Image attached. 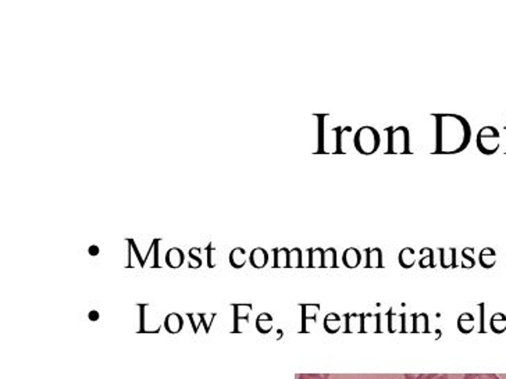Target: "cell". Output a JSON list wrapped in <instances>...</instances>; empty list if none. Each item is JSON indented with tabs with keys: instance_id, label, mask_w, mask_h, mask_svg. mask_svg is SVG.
Returning <instances> with one entry per match:
<instances>
[{
	"instance_id": "obj_18",
	"label": "cell",
	"mask_w": 506,
	"mask_h": 379,
	"mask_svg": "<svg viewBox=\"0 0 506 379\" xmlns=\"http://www.w3.org/2000/svg\"><path fill=\"white\" fill-rule=\"evenodd\" d=\"M289 250L285 247L274 249V268H288Z\"/></svg>"
},
{
	"instance_id": "obj_35",
	"label": "cell",
	"mask_w": 506,
	"mask_h": 379,
	"mask_svg": "<svg viewBox=\"0 0 506 379\" xmlns=\"http://www.w3.org/2000/svg\"><path fill=\"white\" fill-rule=\"evenodd\" d=\"M89 320H91V321H98V320H99V312H98V311H95V310H92V311L89 312Z\"/></svg>"
},
{
	"instance_id": "obj_27",
	"label": "cell",
	"mask_w": 506,
	"mask_h": 379,
	"mask_svg": "<svg viewBox=\"0 0 506 379\" xmlns=\"http://www.w3.org/2000/svg\"><path fill=\"white\" fill-rule=\"evenodd\" d=\"M463 379H499L495 374H466Z\"/></svg>"
},
{
	"instance_id": "obj_32",
	"label": "cell",
	"mask_w": 506,
	"mask_h": 379,
	"mask_svg": "<svg viewBox=\"0 0 506 379\" xmlns=\"http://www.w3.org/2000/svg\"><path fill=\"white\" fill-rule=\"evenodd\" d=\"M160 243V239H155L153 240V244H155V247H153V259H155V264H153V267L155 268H157L159 267V244Z\"/></svg>"
},
{
	"instance_id": "obj_20",
	"label": "cell",
	"mask_w": 506,
	"mask_h": 379,
	"mask_svg": "<svg viewBox=\"0 0 506 379\" xmlns=\"http://www.w3.org/2000/svg\"><path fill=\"white\" fill-rule=\"evenodd\" d=\"M415 250L412 247H405L399 253V264L404 268H410L415 266Z\"/></svg>"
},
{
	"instance_id": "obj_1",
	"label": "cell",
	"mask_w": 506,
	"mask_h": 379,
	"mask_svg": "<svg viewBox=\"0 0 506 379\" xmlns=\"http://www.w3.org/2000/svg\"><path fill=\"white\" fill-rule=\"evenodd\" d=\"M435 119V154H458L463 152L472 141V126L469 121L454 113H432Z\"/></svg>"
},
{
	"instance_id": "obj_2",
	"label": "cell",
	"mask_w": 506,
	"mask_h": 379,
	"mask_svg": "<svg viewBox=\"0 0 506 379\" xmlns=\"http://www.w3.org/2000/svg\"><path fill=\"white\" fill-rule=\"evenodd\" d=\"M380 145H382V137L373 126H362L353 137L355 149L364 156L374 154L380 149Z\"/></svg>"
},
{
	"instance_id": "obj_19",
	"label": "cell",
	"mask_w": 506,
	"mask_h": 379,
	"mask_svg": "<svg viewBox=\"0 0 506 379\" xmlns=\"http://www.w3.org/2000/svg\"><path fill=\"white\" fill-rule=\"evenodd\" d=\"M413 321H415L413 332H416V334H419V332L428 334L430 332L427 314H413Z\"/></svg>"
},
{
	"instance_id": "obj_12",
	"label": "cell",
	"mask_w": 506,
	"mask_h": 379,
	"mask_svg": "<svg viewBox=\"0 0 506 379\" xmlns=\"http://www.w3.org/2000/svg\"><path fill=\"white\" fill-rule=\"evenodd\" d=\"M342 262L346 266V268H356L360 262H362V255L360 251L355 247H349L344 251V256H342Z\"/></svg>"
},
{
	"instance_id": "obj_9",
	"label": "cell",
	"mask_w": 506,
	"mask_h": 379,
	"mask_svg": "<svg viewBox=\"0 0 506 379\" xmlns=\"http://www.w3.org/2000/svg\"><path fill=\"white\" fill-rule=\"evenodd\" d=\"M250 264L255 268H263L266 267L267 262H269V253L262 249V247H256L250 251V257H249Z\"/></svg>"
},
{
	"instance_id": "obj_4",
	"label": "cell",
	"mask_w": 506,
	"mask_h": 379,
	"mask_svg": "<svg viewBox=\"0 0 506 379\" xmlns=\"http://www.w3.org/2000/svg\"><path fill=\"white\" fill-rule=\"evenodd\" d=\"M499 139H500V134L499 131L495 128V126H483V128L477 133L476 137V145L477 149L485 154V156H492L499 150Z\"/></svg>"
},
{
	"instance_id": "obj_31",
	"label": "cell",
	"mask_w": 506,
	"mask_h": 379,
	"mask_svg": "<svg viewBox=\"0 0 506 379\" xmlns=\"http://www.w3.org/2000/svg\"><path fill=\"white\" fill-rule=\"evenodd\" d=\"M435 374H405V379H432Z\"/></svg>"
},
{
	"instance_id": "obj_17",
	"label": "cell",
	"mask_w": 506,
	"mask_h": 379,
	"mask_svg": "<svg viewBox=\"0 0 506 379\" xmlns=\"http://www.w3.org/2000/svg\"><path fill=\"white\" fill-rule=\"evenodd\" d=\"M340 327H341L340 315H337L336 312H330V314L326 315V319H324V330L329 334L338 332L340 331Z\"/></svg>"
},
{
	"instance_id": "obj_15",
	"label": "cell",
	"mask_w": 506,
	"mask_h": 379,
	"mask_svg": "<svg viewBox=\"0 0 506 379\" xmlns=\"http://www.w3.org/2000/svg\"><path fill=\"white\" fill-rule=\"evenodd\" d=\"M246 263V253L242 247H235L231 253H230V264L234 268H242Z\"/></svg>"
},
{
	"instance_id": "obj_21",
	"label": "cell",
	"mask_w": 506,
	"mask_h": 379,
	"mask_svg": "<svg viewBox=\"0 0 506 379\" xmlns=\"http://www.w3.org/2000/svg\"><path fill=\"white\" fill-rule=\"evenodd\" d=\"M420 253H421V259H420V268H427V267H430V268H435V264H434V251H432V249H430V247H424V249H421L420 250Z\"/></svg>"
},
{
	"instance_id": "obj_23",
	"label": "cell",
	"mask_w": 506,
	"mask_h": 379,
	"mask_svg": "<svg viewBox=\"0 0 506 379\" xmlns=\"http://www.w3.org/2000/svg\"><path fill=\"white\" fill-rule=\"evenodd\" d=\"M302 251L300 249L295 247L289 250V257H288V268H302Z\"/></svg>"
},
{
	"instance_id": "obj_22",
	"label": "cell",
	"mask_w": 506,
	"mask_h": 379,
	"mask_svg": "<svg viewBox=\"0 0 506 379\" xmlns=\"http://www.w3.org/2000/svg\"><path fill=\"white\" fill-rule=\"evenodd\" d=\"M323 268H337V250L334 247L324 250Z\"/></svg>"
},
{
	"instance_id": "obj_11",
	"label": "cell",
	"mask_w": 506,
	"mask_h": 379,
	"mask_svg": "<svg viewBox=\"0 0 506 379\" xmlns=\"http://www.w3.org/2000/svg\"><path fill=\"white\" fill-rule=\"evenodd\" d=\"M367 255V268H382L383 267V251L378 247L366 249Z\"/></svg>"
},
{
	"instance_id": "obj_8",
	"label": "cell",
	"mask_w": 506,
	"mask_h": 379,
	"mask_svg": "<svg viewBox=\"0 0 506 379\" xmlns=\"http://www.w3.org/2000/svg\"><path fill=\"white\" fill-rule=\"evenodd\" d=\"M439 251V259H441V266L442 268H456L458 263H456V249L455 247H450V249H438Z\"/></svg>"
},
{
	"instance_id": "obj_14",
	"label": "cell",
	"mask_w": 506,
	"mask_h": 379,
	"mask_svg": "<svg viewBox=\"0 0 506 379\" xmlns=\"http://www.w3.org/2000/svg\"><path fill=\"white\" fill-rule=\"evenodd\" d=\"M324 250L322 247L309 249V268H323Z\"/></svg>"
},
{
	"instance_id": "obj_25",
	"label": "cell",
	"mask_w": 506,
	"mask_h": 379,
	"mask_svg": "<svg viewBox=\"0 0 506 379\" xmlns=\"http://www.w3.org/2000/svg\"><path fill=\"white\" fill-rule=\"evenodd\" d=\"M300 307H302V311H303V314H302V325H303L302 332H306V321H307V320H313V321H316V315H318V311H319V310H316V311L310 312V311H309V310H310V304H302Z\"/></svg>"
},
{
	"instance_id": "obj_34",
	"label": "cell",
	"mask_w": 506,
	"mask_h": 379,
	"mask_svg": "<svg viewBox=\"0 0 506 379\" xmlns=\"http://www.w3.org/2000/svg\"><path fill=\"white\" fill-rule=\"evenodd\" d=\"M89 255H91L92 257L98 256V255H99V246H96V244H92V246L89 247Z\"/></svg>"
},
{
	"instance_id": "obj_29",
	"label": "cell",
	"mask_w": 506,
	"mask_h": 379,
	"mask_svg": "<svg viewBox=\"0 0 506 379\" xmlns=\"http://www.w3.org/2000/svg\"><path fill=\"white\" fill-rule=\"evenodd\" d=\"M126 242H129V244L131 246V249L135 251V255H137V259H138V262H140V264H141V267L144 268L145 267V260L142 259V256H141V253H140V250H138V247H137V244H135V242L133 240V239H126Z\"/></svg>"
},
{
	"instance_id": "obj_5",
	"label": "cell",
	"mask_w": 506,
	"mask_h": 379,
	"mask_svg": "<svg viewBox=\"0 0 506 379\" xmlns=\"http://www.w3.org/2000/svg\"><path fill=\"white\" fill-rule=\"evenodd\" d=\"M141 308V327L140 334H159L162 331V321L157 312H148V304H137Z\"/></svg>"
},
{
	"instance_id": "obj_30",
	"label": "cell",
	"mask_w": 506,
	"mask_h": 379,
	"mask_svg": "<svg viewBox=\"0 0 506 379\" xmlns=\"http://www.w3.org/2000/svg\"><path fill=\"white\" fill-rule=\"evenodd\" d=\"M296 379H329V375H322V374H302V375H296Z\"/></svg>"
},
{
	"instance_id": "obj_26",
	"label": "cell",
	"mask_w": 506,
	"mask_h": 379,
	"mask_svg": "<svg viewBox=\"0 0 506 379\" xmlns=\"http://www.w3.org/2000/svg\"><path fill=\"white\" fill-rule=\"evenodd\" d=\"M465 325H469L470 330L474 328V319H473V315L469 314V312L462 314L459 317V320H458V327H459L461 331L465 328Z\"/></svg>"
},
{
	"instance_id": "obj_33",
	"label": "cell",
	"mask_w": 506,
	"mask_h": 379,
	"mask_svg": "<svg viewBox=\"0 0 506 379\" xmlns=\"http://www.w3.org/2000/svg\"><path fill=\"white\" fill-rule=\"evenodd\" d=\"M206 251H208V267L209 268H213L216 264L212 262V251H214L216 250V247H213L212 246V243L209 244V246H206V249H205Z\"/></svg>"
},
{
	"instance_id": "obj_36",
	"label": "cell",
	"mask_w": 506,
	"mask_h": 379,
	"mask_svg": "<svg viewBox=\"0 0 506 379\" xmlns=\"http://www.w3.org/2000/svg\"><path fill=\"white\" fill-rule=\"evenodd\" d=\"M432 379H450L447 375H444V374H442V375H435Z\"/></svg>"
},
{
	"instance_id": "obj_13",
	"label": "cell",
	"mask_w": 506,
	"mask_h": 379,
	"mask_svg": "<svg viewBox=\"0 0 506 379\" xmlns=\"http://www.w3.org/2000/svg\"><path fill=\"white\" fill-rule=\"evenodd\" d=\"M478 262L481 264L483 268H492L495 264H496V253L494 249L491 247H484L481 251H480V257H478Z\"/></svg>"
},
{
	"instance_id": "obj_10",
	"label": "cell",
	"mask_w": 506,
	"mask_h": 379,
	"mask_svg": "<svg viewBox=\"0 0 506 379\" xmlns=\"http://www.w3.org/2000/svg\"><path fill=\"white\" fill-rule=\"evenodd\" d=\"M185 262V255L184 251L178 247H173L167 251L166 255V264L170 267V268H179Z\"/></svg>"
},
{
	"instance_id": "obj_24",
	"label": "cell",
	"mask_w": 506,
	"mask_h": 379,
	"mask_svg": "<svg viewBox=\"0 0 506 379\" xmlns=\"http://www.w3.org/2000/svg\"><path fill=\"white\" fill-rule=\"evenodd\" d=\"M473 253H474V247H466V249H463V251H462V259H463L462 268L470 270V268H473L476 266V260L473 257Z\"/></svg>"
},
{
	"instance_id": "obj_3",
	"label": "cell",
	"mask_w": 506,
	"mask_h": 379,
	"mask_svg": "<svg viewBox=\"0 0 506 379\" xmlns=\"http://www.w3.org/2000/svg\"><path fill=\"white\" fill-rule=\"evenodd\" d=\"M388 134V149L387 154H406L410 153V134L406 126H388L386 128Z\"/></svg>"
},
{
	"instance_id": "obj_28",
	"label": "cell",
	"mask_w": 506,
	"mask_h": 379,
	"mask_svg": "<svg viewBox=\"0 0 506 379\" xmlns=\"http://www.w3.org/2000/svg\"><path fill=\"white\" fill-rule=\"evenodd\" d=\"M202 251V249L201 247H192L191 250H189V257H191V260L192 262H197V264H198V268L202 266V260H201V257H199V253Z\"/></svg>"
},
{
	"instance_id": "obj_16",
	"label": "cell",
	"mask_w": 506,
	"mask_h": 379,
	"mask_svg": "<svg viewBox=\"0 0 506 379\" xmlns=\"http://www.w3.org/2000/svg\"><path fill=\"white\" fill-rule=\"evenodd\" d=\"M256 328L261 334H269L273 330V317L269 312H262L256 320Z\"/></svg>"
},
{
	"instance_id": "obj_7",
	"label": "cell",
	"mask_w": 506,
	"mask_h": 379,
	"mask_svg": "<svg viewBox=\"0 0 506 379\" xmlns=\"http://www.w3.org/2000/svg\"><path fill=\"white\" fill-rule=\"evenodd\" d=\"M163 325L168 334H179L184 328V320L178 312H170L163 321Z\"/></svg>"
},
{
	"instance_id": "obj_6",
	"label": "cell",
	"mask_w": 506,
	"mask_h": 379,
	"mask_svg": "<svg viewBox=\"0 0 506 379\" xmlns=\"http://www.w3.org/2000/svg\"><path fill=\"white\" fill-rule=\"evenodd\" d=\"M234 308V330L232 332L235 334H241V328H239V323L245 321L246 324H249V314L252 310V304H232Z\"/></svg>"
}]
</instances>
